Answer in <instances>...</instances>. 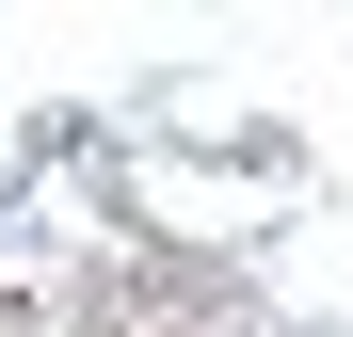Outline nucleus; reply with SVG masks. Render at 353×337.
<instances>
[]
</instances>
